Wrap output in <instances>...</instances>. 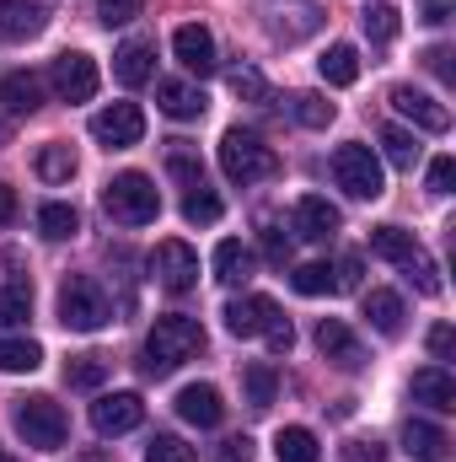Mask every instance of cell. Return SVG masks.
<instances>
[{
  "label": "cell",
  "instance_id": "1",
  "mask_svg": "<svg viewBox=\"0 0 456 462\" xmlns=\"http://www.w3.org/2000/svg\"><path fill=\"white\" fill-rule=\"evenodd\" d=\"M226 328L236 334V339H269V349L274 355H285V349L296 345V328H290V318L274 307V296H236V301H226Z\"/></svg>",
  "mask_w": 456,
  "mask_h": 462
},
{
  "label": "cell",
  "instance_id": "2",
  "mask_svg": "<svg viewBox=\"0 0 456 462\" xmlns=\"http://www.w3.org/2000/svg\"><path fill=\"white\" fill-rule=\"evenodd\" d=\"M199 349H205V328L194 318H183V312H167V318H156V328L145 339V371L150 376H167L183 360H194Z\"/></svg>",
  "mask_w": 456,
  "mask_h": 462
},
{
  "label": "cell",
  "instance_id": "3",
  "mask_svg": "<svg viewBox=\"0 0 456 462\" xmlns=\"http://www.w3.org/2000/svg\"><path fill=\"white\" fill-rule=\"evenodd\" d=\"M103 210L114 216L118 226H150L161 216V194L145 172H118L114 183L103 189Z\"/></svg>",
  "mask_w": 456,
  "mask_h": 462
},
{
  "label": "cell",
  "instance_id": "4",
  "mask_svg": "<svg viewBox=\"0 0 456 462\" xmlns=\"http://www.w3.org/2000/svg\"><path fill=\"white\" fill-rule=\"evenodd\" d=\"M221 172H226L231 183H258V178H274L279 172V156L252 129H226L221 134Z\"/></svg>",
  "mask_w": 456,
  "mask_h": 462
},
{
  "label": "cell",
  "instance_id": "5",
  "mask_svg": "<svg viewBox=\"0 0 456 462\" xmlns=\"http://www.w3.org/2000/svg\"><path fill=\"white\" fill-rule=\"evenodd\" d=\"M11 425H16V436L32 447V452H54V447H65V430H70V420H65V409L54 403V398H22L16 409H11Z\"/></svg>",
  "mask_w": 456,
  "mask_h": 462
},
{
  "label": "cell",
  "instance_id": "6",
  "mask_svg": "<svg viewBox=\"0 0 456 462\" xmlns=\"http://www.w3.org/2000/svg\"><path fill=\"white\" fill-rule=\"evenodd\" d=\"M108 296L97 291V280H87V274H70L65 285H59V323L65 328H76V334H97V328H108Z\"/></svg>",
  "mask_w": 456,
  "mask_h": 462
},
{
  "label": "cell",
  "instance_id": "7",
  "mask_svg": "<svg viewBox=\"0 0 456 462\" xmlns=\"http://www.w3.org/2000/svg\"><path fill=\"white\" fill-rule=\"evenodd\" d=\"M333 178L349 199H381L387 178H381V156L370 145H339L333 151Z\"/></svg>",
  "mask_w": 456,
  "mask_h": 462
},
{
  "label": "cell",
  "instance_id": "8",
  "mask_svg": "<svg viewBox=\"0 0 456 462\" xmlns=\"http://www.w3.org/2000/svg\"><path fill=\"white\" fill-rule=\"evenodd\" d=\"M150 280H156L161 291H172V296L194 291V285H199V253H194L188 242H178V236L156 242V253H150Z\"/></svg>",
  "mask_w": 456,
  "mask_h": 462
},
{
  "label": "cell",
  "instance_id": "9",
  "mask_svg": "<svg viewBox=\"0 0 456 462\" xmlns=\"http://www.w3.org/2000/svg\"><path fill=\"white\" fill-rule=\"evenodd\" d=\"M258 11H263V27H269L274 43H301L323 22V11L312 0H258Z\"/></svg>",
  "mask_w": 456,
  "mask_h": 462
},
{
  "label": "cell",
  "instance_id": "10",
  "mask_svg": "<svg viewBox=\"0 0 456 462\" xmlns=\"http://www.w3.org/2000/svg\"><path fill=\"white\" fill-rule=\"evenodd\" d=\"M49 81H54L59 103H92L97 97V60L92 54H59Z\"/></svg>",
  "mask_w": 456,
  "mask_h": 462
},
{
  "label": "cell",
  "instance_id": "11",
  "mask_svg": "<svg viewBox=\"0 0 456 462\" xmlns=\"http://www.w3.org/2000/svg\"><path fill=\"white\" fill-rule=\"evenodd\" d=\"M92 134H97L108 151H129V145H140V134H145V114H140L134 103L97 108V114H92Z\"/></svg>",
  "mask_w": 456,
  "mask_h": 462
},
{
  "label": "cell",
  "instance_id": "12",
  "mask_svg": "<svg viewBox=\"0 0 456 462\" xmlns=\"http://www.w3.org/2000/svg\"><path fill=\"white\" fill-rule=\"evenodd\" d=\"M140 420H145L140 393H103V398L92 403V425H97V436H129Z\"/></svg>",
  "mask_w": 456,
  "mask_h": 462
},
{
  "label": "cell",
  "instance_id": "13",
  "mask_svg": "<svg viewBox=\"0 0 456 462\" xmlns=\"http://www.w3.org/2000/svg\"><path fill=\"white\" fill-rule=\"evenodd\" d=\"M172 49H178V60H183V70H194V76H215V70H221L215 38H210V27H199V22L178 27V32H172Z\"/></svg>",
  "mask_w": 456,
  "mask_h": 462
},
{
  "label": "cell",
  "instance_id": "14",
  "mask_svg": "<svg viewBox=\"0 0 456 462\" xmlns=\"http://www.w3.org/2000/svg\"><path fill=\"white\" fill-rule=\"evenodd\" d=\"M221 414H226L221 387H210V382H188V387L178 393V420H188V425H199V430H215Z\"/></svg>",
  "mask_w": 456,
  "mask_h": 462
},
{
  "label": "cell",
  "instance_id": "15",
  "mask_svg": "<svg viewBox=\"0 0 456 462\" xmlns=\"http://www.w3.org/2000/svg\"><path fill=\"white\" fill-rule=\"evenodd\" d=\"M392 108L403 118H414V129H424V134H446V129H451L446 103H435V97H424V92H414V87H397V92H392Z\"/></svg>",
  "mask_w": 456,
  "mask_h": 462
},
{
  "label": "cell",
  "instance_id": "16",
  "mask_svg": "<svg viewBox=\"0 0 456 462\" xmlns=\"http://www.w3.org/2000/svg\"><path fill=\"white\" fill-rule=\"evenodd\" d=\"M317 349H323L339 371H365V349L349 334V323H339V318H323V323H317Z\"/></svg>",
  "mask_w": 456,
  "mask_h": 462
},
{
  "label": "cell",
  "instance_id": "17",
  "mask_svg": "<svg viewBox=\"0 0 456 462\" xmlns=\"http://www.w3.org/2000/svg\"><path fill=\"white\" fill-rule=\"evenodd\" d=\"M403 452L414 462H446L451 457V436L441 425H430V420H408L403 425Z\"/></svg>",
  "mask_w": 456,
  "mask_h": 462
},
{
  "label": "cell",
  "instance_id": "18",
  "mask_svg": "<svg viewBox=\"0 0 456 462\" xmlns=\"http://www.w3.org/2000/svg\"><path fill=\"white\" fill-rule=\"evenodd\" d=\"M339 226H343L339 205H328L323 194H306V199L296 205V231H301L306 242H328V236H333Z\"/></svg>",
  "mask_w": 456,
  "mask_h": 462
},
{
  "label": "cell",
  "instance_id": "19",
  "mask_svg": "<svg viewBox=\"0 0 456 462\" xmlns=\"http://www.w3.org/2000/svg\"><path fill=\"white\" fill-rule=\"evenodd\" d=\"M156 108L167 118H178V124H188V118H205L210 97H205L199 87H188V81H161V87H156Z\"/></svg>",
  "mask_w": 456,
  "mask_h": 462
},
{
  "label": "cell",
  "instance_id": "20",
  "mask_svg": "<svg viewBox=\"0 0 456 462\" xmlns=\"http://www.w3.org/2000/svg\"><path fill=\"white\" fill-rule=\"evenodd\" d=\"M114 76L123 81V87H145V81L156 76V43H145V38H129V43L114 54Z\"/></svg>",
  "mask_w": 456,
  "mask_h": 462
},
{
  "label": "cell",
  "instance_id": "21",
  "mask_svg": "<svg viewBox=\"0 0 456 462\" xmlns=\"http://www.w3.org/2000/svg\"><path fill=\"white\" fill-rule=\"evenodd\" d=\"M414 403H430V409L451 414V409H456L451 371H446V365H424V371H414Z\"/></svg>",
  "mask_w": 456,
  "mask_h": 462
},
{
  "label": "cell",
  "instance_id": "22",
  "mask_svg": "<svg viewBox=\"0 0 456 462\" xmlns=\"http://www.w3.org/2000/svg\"><path fill=\"white\" fill-rule=\"evenodd\" d=\"M0 103H5L11 114H38V108H43V76L11 70V76L0 81Z\"/></svg>",
  "mask_w": 456,
  "mask_h": 462
},
{
  "label": "cell",
  "instance_id": "23",
  "mask_svg": "<svg viewBox=\"0 0 456 462\" xmlns=\"http://www.w3.org/2000/svg\"><path fill=\"white\" fill-rule=\"evenodd\" d=\"M0 32L5 38H38L43 32V0H0Z\"/></svg>",
  "mask_w": 456,
  "mask_h": 462
},
{
  "label": "cell",
  "instance_id": "24",
  "mask_svg": "<svg viewBox=\"0 0 456 462\" xmlns=\"http://www.w3.org/2000/svg\"><path fill=\"white\" fill-rule=\"evenodd\" d=\"M365 318H370L376 334L397 339V334H403V296H397V291H370V296H365Z\"/></svg>",
  "mask_w": 456,
  "mask_h": 462
},
{
  "label": "cell",
  "instance_id": "25",
  "mask_svg": "<svg viewBox=\"0 0 456 462\" xmlns=\"http://www.w3.org/2000/svg\"><path fill=\"white\" fill-rule=\"evenodd\" d=\"M274 457L279 462H323V447H317V436L306 425H285L274 436Z\"/></svg>",
  "mask_w": 456,
  "mask_h": 462
},
{
  "label": "cell",
  "instance_id": "26",
  "mask_svg": "<svg viewBox=\"0 0 456 462\" xmlns=\"http://www.w3.org/2000/svg\"><path fill=\"white\" fill-rule=\"evenodd\" d=\"M317 70H323L328 87H354V81H360V54H354V43H333V49L317 60Z\"/></svg>",
  "mask_w": 456,
  "mask_h": 462
},
{
  "label": "cell",
  "instance_id": "27",
  "mask_svg": "<svg viewBox=\"0 0 456 462\" xmlns=\"http://www.w3.org/2000/svg\"><path fill=\"white\" fill-rule=\"evenodd\" d=\"M43 365V345L38 339H0V376H27Z\"/></svg>",
  "mask_w": 456,
  "mask_h": 462
},
{
  "label": "cell",
  "instance_id": "28",
  "mask_svg": "<svg viewBox=\"0 0 456 462\" xmlns=\"http://www.w3.org/2000/svg\"><path fill=\"white\" fill-rule=\"evenodd\" d=\"M210 263H215V280H221V285H236V280H247V269H252V253H247L236 236H226V242L215 247V258H210Z\"/></svg>",
  "mask_w": 456,
  "mask_h": 462
},
{
  "label": "cell",
  "instance_id": "29",
  "mask_svg": "<svg viewBox=\"0 0 456 462\" xmlns=\"http://www.w3.org/2000/svg\"><path fill=\"white\" fill-rule=\"evenodd\" d=\"M76 167H81V162H76V151H70V145H59V140L38 151V178H43V183H70V178H76Z\"/></svg>",
  "mask_w": 456,
  "mask_h": 462
},
{
  "label": "cell",
  "instance_id": "30",
  "mask_svg": "<svg viewBox=\"0 0 456 462\" xmlns=\"http://www.w3.org/2000/svg\"><path fill=\"white\" fill-rule=\"evenodd\" d=\"M414 231H403V226H376L370 231V253H381L387 263H403V258H414Z\"/></svg>",
  "mask_w": 456,
  "mask_h": 462
},
{
  "label": "cell",
  "instance_id": "31",
  "mask_svg": "<svg viewBox=\"0 0 456 462\" xmlns=\"http://www.w3.org/2000/svg\"><path fill=\"white\" fill-rule=\"evenodd\" d=\"M290 285H296V296H333L339 291V274H333V263H301L290 274Z\"/></svg>",
  "mask_w": 456,
  "mask_h": 462
},
{
  "label": "cell",
  "instance_id": "32",
  "mask_svg": "<svg viewBox=\"0 0 456 462\" xmlns=\"http://www.w3.org/2000/svg\"><path fill=\"white\" fill-rule=\"evenodd\" d=\"M397 269L414 280V291H419V296H441V274H435V258H430L424 247H414V258H403Z\"/></svg>",
  "mask_w": 456,
  "mask_h": 462
},
{
  "label": "cell",
  "instance_id": "33",
  "mask_svg": "<svg viewBox=\"0 0 456 462\" xmlns=\"http://www.w3.org/2000/svg\"><path fill=\"white\" fill-rule=\"evenodd\" d=\"M290 114H296V124H306V129H328L333 124V103L317 97V92H296L290 97Z\"/></svg>",
  "mask_w": 456,
  "mask_h": 462
},
{
  "label": "cell",
  "instance_id": "34",
  "mask_svg": "<svg viewBox=\"0 0 456 462\" xmlns=\"http://www.w3.org/2000/svg\"><path fill=\"white\" fill-rule=\"evenodd\" d=\"M38 231H43L49 242H65V236L81 231V216H76L70 205H43V210H38Z\"/></svg>",
  "mask_w": 456,
  "mask_h": 462
},
{
  "label": "cell",
  "instance_id": "35",
  "mask_svg": "<svg viewBox=\"0 0 456 462\" xmlns=\"http://www.w3.org/2000/svg\"><path fill=\"white\" fill-rule=\"evenodd\" d=\"M221 210H226V205H221L210 189H188V199H183V221H188V226H215Z\"/></svg>",
  "mask_w": 456,
  "mask_h": 462
},
{
  "label": "cell",
  "instance_id": "36",
  "mask_svg": "<svg viewBox=\"0 0 456 462\" xmlns=\"http://www.w3.org/2000/svg\"><path fill=\"white\" fill-rule=\"evenodd\" d=\"M360 27H365L370 43H392V38H397V11H392V5H365V11H360Z\"/></svg>",
  "mask_w": 456,
  "mask_h": 462
},
{
  "label": "cell",
  "instance_id": "37",
  "mask_svg": "<svg viewBox=\"0 0 456 462\" xmlns=\"http://www.w3.org/2000/svg\"><path fill=\"white\" fill-rule=\"evenodd\" d=\"M103 376H108V360H103V355H76V360L65 365V382H70V387H87V393L103 387Z\"/></svg>",
  "mask_w": 456,
  "mask_h": 462
},
{
  "label": "cell",
  "instance_id": "38",
  "mask_svg": "<svg viewBox=\"0 0 456 462\" xmlns=\"http://www.w3.org/2000/svg\"><path fill=\"white\" fill-rule=\"evenodd\" d=\"M32 318V291L27 285H5L0 291V328H16Z\"/></svg>",
  "mask_w": 456,
  "mask_h": 462
},
{
  "label": "cell",
  "instance_id": "39",
  "mask_svg": "<svg viewBox=\"0 0 456 462\" xmlns=\"http://www.w3.org/2000/svg\"><path fill=\"white\" fill-rule=\"evenodd\" d=\"M381 151H387L392 167H414L419 162V140L408 129H381Z\"/></svg>",
  "mask_w": 456,
  "mask_h": 462
},
{
  "label": "cell",
  "instance_id": "40",
  "mask_svg": "<svg viewBox=\"0 0 456 462\" xmlns=\"http://www.w3.org/2000/svg\"><path fill=\"white\" fill-rule=\"evenodd\" d=\"M242 382H247V403H252V409H269V403H274V371H269L263 360H252V365L242 371Z\"/></svg>",
  "mask_w": 456,
  "mask_h": 462
},
{
  "label": "cell",
  "instance_id": "41",
  "mask_svg": "<svg viewBox=\"0 0 456 462\" xmlns=\"http://www.w3.org/2000/svg\"><path fill=\"white\" fill-rule=\"evenodd\" d=\"M231 92L247 97V103H263V97H269V87H263V76H258L252 65H236V70H231Z\"/></svg>",
  "mask_w": 456,
  "mask_h": 462
},
{
  "label": "cell",
  "instance_id": "42",
  "mask_svg": "<svg viewBox=\"0 0 456 462\" xmlns=\"http://www.w3.org/2000/svg\"><path fill=\"white\" fill-rule=\"evenodd\" d=\"M140 5L145 0H97V16H103V27H129L140 16Z\"/></svg>",
  "mask_w": 456,
  "mask_h": 462
},
{
  "label": "cell",
  "instance_id": "43",
  "mask_svg": "<svg viewBox=\"0 0 456 462\" xmlns=\"http://www.w3.org/2000/svg\"><path fill=\"white\" fill-rule=\"evenodd\" d=\"M145 462H194V452H188L178 436H156V441L145 447Z\"/></svg>",
  "mask_w": 456,
  "mask_h": 462
},
{
  "label": "cell",
  "instance_id": "44",
  "mask_svg": "<svg viewBox=\"0 0 456 462\" xmlns=\"http://www.w3.org/2000/svg\"><path fill=\"white\" fill-rule=\"evenodd\" d=\"M263 253H269V263H285L290 258V236L274 226V221H263Z\"/></svg>",
  "mask_w": 456,
  "mask_h": 462
},
{
  "label": "cell",
  "instance_id": "45",
  "mask_svg": "<svg viewBox=\"0 0 456 462\" xmlns=\"http://www.w3.org/2000/svg\"><path fill=\"white\" fill-rule=\"evenodd\" d=\"M451 172H456L451 156H435V162H430V194H435V199L451 194Z\"/></svg>",
  "mask_w": 456,
  "mask_h": 462
},
{
  "label": "cell",
  "instance_id": "46",
  "mask_svg": "<svg viewBox=\"0 0 456 462\" xmlns=\"http://www.w3.org/2000/svg\"><path fill=\"white\" fill-rule=\"evenodd\" d=\"M424 70H430V76H441V81H456L451 49H441V43H435V49H424Z\"/></svg>",
  "mask_w": 456,
  "mask_h": 462
},
{
  "label": "cell",
  "instance_id": "47",
  "mask_svg": "<svg viewBox=\"0 0 456 462\" xmlns=\"http://www.w3.org/2000/svg\"><path fill=\"white\" fill-rule=\"evenodd\" d=\"M172 178H183L188 189H205V178H199V162H194V156H183V151H172Z\"/></svg>",
  "mask_w": 456,
  "mask_h": 462
},
{
  "label": "cell",
  "instance_id": "48",
  "mask_svg": "<svg viewBox=\"0 0 456 462\" xmlns=\"http://www.w3.org/2000/svg\"><path fill=\"white\" fill-rule=\"evenodd\" d=\"M451 349H456L451 323H435V328H430V355H435V360H451Z\"/></svg>",
  "mask_w": 456,
  "mask_h": 462
},
{
  "label": "cell",
  "instance_id": "49",
  "mask_svg": "<svg viewBox=\"0 0 456 462\" xmlns=\"http://www.w3.org/2000/svg\"><path fill=\"white\" fill-rule=\"evenodd\" d=\"M215 462H252V441H247V436H231V441H221Z\"/></svg>",
  "mask_w": 456,
  "mask_h": 462
},
{
  "label": "cell",
  "instance_id": "50",
  "mask_svg": "<svg viewBox=\"0 0 456 462\" xmlns=\"http://www.w3.org/2000/svg\"><path fill=\"white\" fill-rule=\"evenodd\" d=\"M451 5H456V0H424V5H419V16H424L430 27H446V22H451Z\"/></svg>",
  "mask_w": 456,
  "mask_h": 462
},
{
  "label": "cell",
  "instance_id": "51",
  "mask_svg": "<svg viewBox=\"0 0 456 462\" xmlns=\"http://www.w3.org/2000/svg\"><path fill=\"white\" fill-rule=\"evenodd\" d=\"M333 274H339V291H354V285H360V258H343V263H333Z\"/></svg>",
  "mask_w": 456,
  "mask_h": 462
},
{
  "label": "cell",
  "instance_id": "52",
  "mask_svg": "<svg viewBox=\"0 0 456 462\" xmlns=\"http://www.w3.org/2000/svg\"><path fill=\"white\" fill-rule=\"evenodd\" d=\"M349 462H387V452H381L376 441H354V447H349Z\"/></svg>",
  "mask_w": 456,
  "mask_h": 462
},
{
  "label": "cell",
  "instance_id": "53",
  "mask_svg": "<svg viewBox=\"0 0 456 462\" xmlns=\"http://www.w3.org/2000/svg\"><path fill=\"white\" fill-rule=\"evenodd\" d=\"M11 221H16V189L0 183V226H11Z\"/></svg>",
  "mask_w": 456,
  "mask_h": 462
},
{
  "label": "cell",
  "instance_id": "54",
  "mask_svg": "<svg viewBox=\"0 0 456 462\" xmlns=\"http://www.w3.org/2000/svg\"><path fill=\"white\" fill-rule=\"evenodd\" d=\"M0 462H5V457H0Z\"/></svg>",
  "mask_w": 456,
  "mask_h": 462
}]
</instances>
